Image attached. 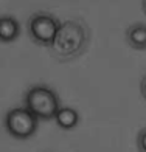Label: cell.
I'll list each match as a JSON object with an SVG mask.
<instances>
[{
	"mask_svg": "<svg viewBox=\"0 0 146 152\" xmlns=\"http://www.w3.org/2000/svg\"><path fill=\"white\" fill-rule=\"evenodd\" d=\"M87 42V26L79 20H67L64 23H59V28L51 39L48 48L56 59L72 61L86 50Z\"/></svg>",
	"mask_w": 146,
	"mask_h": 152,
	"instance_id": "6da1fadb",
	"label": "cell"
},
{
	"mask_svg": "<svg viewBox=\"0 0 146 152\" xmlns=\"http://www.w3.org/2000/svg\"><path fill=\"white\" fill-rule=\"evenodd\" d=\"M26 110L33 113L36 118L42 120H51L59 110V99L56 93L51 88L44 86L31 87L25 96Z\"/></svg>",
	"mask_w": 146,
	"mask_h": 152,
	"instance_id": "7a4b0ae2",
	"label": "cell"
},
{
	"mask_svg": "<svg viewBox=\"0 0 146 152\" xmlns=\"http://www.w3.org/2000/svg\"><path fill=\"white\" fill-rule=\"evenodd\" d=\"M5 126L6 130L14 137V138H25L31 137L37 129V118L33 113H30L26 109H12L6 113L5 118Z\"/></svg>",
	"mask_w": 146,
	"mask_h": 152,
	"instance_id": "3957f363",
	"label": "cell"
},
{
	"mask_svg": "<svg viewBox=\"0 0 146 152\" xmlns=\"http://www.w3.org/2000/svg\"><path fill=\"white\" fill-rule=\"evenodd\" d=\"M59 20L47 12H36L28 22L30 28V36L33 37L34 42L42 44V45H50L51 39L54 37L58 28H59Z\"/></svg>",
	"mask_w": 146,
	"mask_h": 152,
	"instance_id": "277c9868",
	"label": "cell"
},
{
	"mask_svg": "<svg viewBox=\"0 0 146 152\" xmlns=\"http://www.w3.org/2000/svg\"><path fill=\"white\" fill-rule=\"evenodd\" d=\"M19 36V23L14 17H0V42H12Z\"/></svg>",
	"mask_w": 146,
	"mask_h": 152,
	"instance_id": "5b68a950",
	"label": "cell"
},
{
	"mask_svg": "<svg viewBox=\"0 0 146 152\" xmlns=\"http://www.w3.org/2000/svg\"><path fill=\"white\" fill-rule=\"evenodd\" d=\"M129 44L137 48V50H145L146 48V26L145 23H135L129 26V30L126 33Z\"/></svg>",
	"mask_w": 146,
	"mask_h": 152,
	"instance_id": "8992f818",
	"label": "cell"
},
{
	"mask_svg": "<svg viewBox=\"0 0 146 152\" xmlns=\"http://www.w3.org/2000/svg\"><path fill=\"white\" fill-rule=\"evenodd\" d=\"M56 118L58 126L62 129H73L79 121V115L76 110L70 109V107H59V110L54 115Z\"/></svg>",
	"mask_w": 146,
	"mask_h": 152,
	"instance_id": "52a82bcc",
	"label": "cell"
}]
</instances>
